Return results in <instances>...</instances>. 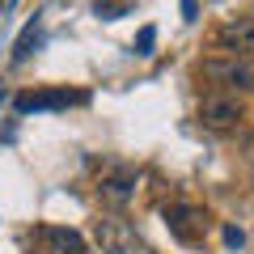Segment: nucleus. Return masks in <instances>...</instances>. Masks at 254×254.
<instances>
[{"instance_id": "obj_9", "label": "nucleus", "mask_w": 254, "mask_h": 254, "mask_svg": "<svg viewBox=\"0 0 254 254\" xmlns=\"http://www.w3.org/2000/svg\"><path fill=\"white\" fill-rule=\"evenodd\" d=\"M47 237H51V246L64 250V254H85L81 233H72V229H47Z\"/></svg>"}, {"instance_id": "obj_5", "label": "nucleus", "mask_w": 254, "mask_h": 254, "mask_svg": "<svg viewBox=\"0 0 254 254\" xmlns=\"http://www.w3.org/2000/svg\"><path fill=\"white\" fill-rule=\"evenodd\" d=\"M98 195H102V203H110V208H123V203L136 195V170H110V174H102Z\"/></svg>"}, {"instance_id": "obj_11", "label": "nucleus", "mask_w": 254, "mask_h": 254, "mask_svg": "<svg viewBox=\"0 0 254 254\" xmlns=\"http://www.w3.org/2000/svg\"><path fill=\"white\" fill-rule=\"evenodd\" d=\"M93 13H98V17H106V21H115L123 9H119V4H110V0H98V4H93Z\"/></svg>"}, {"instance_id": "obj_7", "label": "nucleus", "mask_w": 254, "mask_h": 254, "mask_svg": "<svg viewBox=\"0 0 254 254\" xmlns=\"http://www.w3.org/2000/svg\"><path fill=\"white\" fill-rule=\"evenodd\" d=\"M216 43L233 55H254V17H237L216 34Z\"/></svg>"}, {"instance_id": "obj_12", "label": "nucleus", "mask_w": 254, "mask_h": 254, "mask_svg": "<svg viewBox=\"0 0 254 254\" xmlns=\"http://www.w3.org/2000/svg\"><path fill=\"white\" fill-rule=\"evenodd\" d=\"M242 242H246V233H242V229H233V225H229V229H225V246H233V250H237Z\"/></svg>"}, {"instance_id": "obj_13", "label": "nucleus", "mask_w": 254, "mask_h": 254, "mask_svg": "<svg viewBox=\"0 0 254 254\" xmlns=\"http://www.w3.org/2000/svg\"><path fill=\"white\" fill-rule=\"evenodd\" d=\"M182 17L195 21V17H199V4H195V0H182Z\"/></svg>"}, {"instance_id": "obj_3", "label": "nucleus", "mask_w": 254, "mask_h": 254, "mask_svg": "<svg viewBox=\"0 0 254 254\" xmlns=\"http://www.w3.org/2000/svg\"><path fill=\"white\" fill-rule=\"evenodd\" d=\"M203 212L199 208H190V203H174V208H165V225H170V233L178 237L182 246H199L203 242Z\"/></svg>"}, {"instance_id": "obj_2", "label": "nucleus", "mask_w": 254, "mask_h": 254, "mask_svg": "<svg viewBox=\"0 0 254 254\" xmlns=\"http://www.w3.org/2000/svg\"><path fill=\"white\" fill-rule=\"evenodd\" d=\"M199 72L212 85H220V89H254V64L237 60V55H229V60H203Z\"/></svg>"}, {"instance_id": "obj_1", "label": "nucleus", "mask_w": 254, "mask_h": 254, "mask_svg": "<svg viewBox=\"0 0 254 254\" xmlns=\"http://www.w3.org/2000/svg\"><path fill=\"white\" fill-rule=\"evenodd\" d=\"M93 237H98L102 254H144V242L123 216H102L93 225Z\"/></svg>"}, {"instance_id": "obj_10", "label": "nucleus", "mask_w": 254, "mask_h": 254, "mask_svg": "<svg viewBox=\"0 0 254 254\" xmlns=\"http://www.w3.org/2000/svg\"><path fill=\"white\" fill-rule=\"evenodd\" d=\"M153 43H157V30L144 26V30L136 34V55H148V51H153Z\"/></svg>"}, {"instance_id": "obj_8", "label": "nucleus", "mask_w": 254, "mask_h": 254, "mask_svg": "<svg viewBox=\"0 0 254 254\" xmlns=\"http://www.w3.org/2000/svg\"><path fill=\"white\" fill-rule=\"evenodd\" d=\"M38 26H43V17H30L26 21V30L17 34V47H13V64H21V60H30V51H34V43H38Z\"/></svg>"}, {"instance_id": "obj_4", "label": "nucleus", "mask_w": 254, "mask_h": 254, "mask_svg": "<svg viewBox=\"0 0 254 254\" xmlns=\"http://www.w3.org/2000/svg\"><path fill=\"white\" fill-rule=\"evenodd\" d=\"M237 119H242V102L233 93H212L199 102V123L212 131H229V127H237Z\"/></svg>"}, {"instance_id": "obj_6", "label": "nucleus", "mask_w": 254, "mask_h": 254, "mask_svg": "<svg viewBox=\"0 0 254 254\" xmlns=\"http://www.w3.org/2000/svg\"><path fill=\"white\" fill-rule=\"evenodd\" d=\"M72 102H81V93L47 89V93H21L13 106H17V115H34V110H64V106H72Z\"/></svg>"}, {"instance_id": "obj_14", "label": "nucleus", "mask_w": 254, "mask_h": 254, "mask_svg": "<svg viewBox=\"0 0 254 254\" xmlns=\"http://www.w3.org/2000/svg\"><path fill=\"white\" fill-rule=\"evenodd\" d=\"M242 148H246V157L254 161V131H246V136H242Z\"/></svg>"}]
</instances>
